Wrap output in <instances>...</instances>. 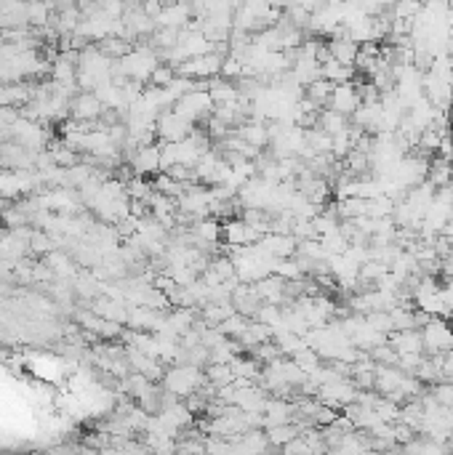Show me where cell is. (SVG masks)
Listing matches in <instances>:
<instances>
[{
    "label": "cell",
    "mask_w": 453,
    "mask_h": 455,
    "mask_svg": "<svg viewBox=\"0 0 453 455\" xmlns=\"http://www.w3.org/2000/svg\"><path fill=\"white\" fill-rule=\"evenodd\" d=\"M203 384H208L205 373L192 367V365H171L163 375V389L171 392L173 397H179V399H187L190 394H195Z\"/></svg>",
    "instance_id": "obj_1"
},
{
    "label": "cell",
    "mask_w": 453,
    "mask_h": 455,
    "mask_svg": "<svg viewBox=\"0 0 453 455\" xmlns=\"http://www.w3.org/2000/svg\"><path fill=\"white\" fill-rule=\"evenodd\" d=\"M155 131H158V136L163 139V144H179V142H187L192 136L195 122L187 120V117H181V115H176L173 110H168V112H161V115H158Z\"/></svg>",
    "instance_id": "obj_2"
},
{
    "label": "cell",
    "mask_w": 453,
    "mask_h": 455,
    "mask_svg": "<svg viewBox=\"0 0 453 455\" xmlns=\"http://www.w3.org/2000/svg\"><path fill=\"white\" fill-rule=\"evenodd\" d=\"M424 352L429 354H451L453 352V328L445 320H429L427 328H422Z\"/></svg>",
    "instance_id": "obj_3"
},
{
    "label": "cell",
    "mask_w": 453,
    "mask_h": 455,
    "mask_svg": "<svg viewBox=\"0 0 453 455\" xmlns=\"http://www.w3.org/2000/svg\"><path fill=\"white\" fill-rule=\"evenodd\" d=\"M173 112L192 122L208 120L213 115V101H211V96H208V91H195V93L181 96V99L173 104Z\"/></svg>",
    "instance_id": "obj_4"
},
{
    "label": "cell",
    "mask_w": 453,
    "mask_h": 455,
    "mask_svg": "<svg viewBox=\"0 0 453 455\" xmlns=\"http://www.w3.org/2000/svg\"><path fill=\"white\" fill-rule=\"evenodd\" d=\"M104 104L96 99V93H78L70 101V115L78 122H96L104 115Z\"/></svg>",
    "instance_id": "obj_5"
},
{
    "label": "cell",
    "mask_w": 453,
    "mask_h": 455,
    "mask_svg": "<svg viewBox=\"0 0 453 455\" xmlns=\"http://www.w3.org/2000/svg\"><path fill=\"white\" fill-rule=\"evenodd\" d=\"M222 234L230 248H251V245H256L262 240V234L256 232V229H251L243 219H232V221L224 224Z\"/></svg>",
    "instance_id": "obj_6"
},
{
    "label": "cell",
    "mask_w": 453,
    "mask_h": 455,
    "mask_svg": "<svg viewBox=\"0 0 453 455\" xmlns=\"http://www.w3.org/2000/svg\"><path fill=\"white\" fill-rule=\"evenodd\" d=\"M331 107L328 110L339 112L344 117H352L357 107H360V96H357V88H355V83H344V85H333V93H331V101H328Z\"/></svg>",
    "instance_id": "obj_7"
},
{
    "label": "cell",
    "mask_w": 453,
    "mask_h": 455,
    "mask_svg": "<svg viewBox=\"0 0 453 455\" xmlns=\"http://www.w3.org/2000/svg\"><path fill=\"white\" fill-rule=\"evenodd\" d=\"M131 171L136 179H141V176H152V173L161 176V147H158V144H152V147H139L131 160Z\"/></svg>",
    "instance_id": "obj_8"
},
{
    "label": "cell",
    "mask_w": 453,
    "mask_h": 455,
    "mask_svg": "<svg viewBox=\"0 0 453 455\" xmlns=\"http://www.w3.org/2000/svg\"><path fill=\"white\" fill-rule=\"evenodd\" d=\"M387 344H390L395 352H397V357H405V354H424L422 330H403V333H390V335H387Z\"/></svg>",
    "instance_id": "obj_9"
},
{
    "label": "cell",
    "mask_w": 453,
    "mask_h": 455,
    "mask_svg": "<svg viewBox=\"0 0 453 455\" xmlns=\"http://www.w3.org/2000/svg\"><path fill=\"white\" fill-rule=\"evenodd\" d=\"M235 136L243 139L245 144H251L253 150H264V147H270V133H267V122H256V120H248L238 125L235 128Z\"/></svg>",
    "instance_id": "obj_10"
},
{
    "label": "cell",
    "mask_w": 453,
    "mask_h": 455,
    "mask_svg": "<svg viewBox=\"0 0 453 455\" xmlns=\"http://www.w3.org/2000/svg\"><path fill=\"white\" fill-rule=\"evenodd\" d=\"M328 53H331V59H336L339 64L355 70V59H357V53H360V46L355 41H350V38H333V41L328 43Z\"/></svg>",
    "instance_id": "obj_11"
},
{
    "label": "cell",
    "mask_w": 453,
    "mask_h": 455,
    "mask_svg": "<svg viewBox=\"0 0 453 455\" xmlns=\"http://www.w3.org/2000/svg\"><path fill=\"white\" fill-rule=\"evenodd\" d=\"M405 375L397 370V367H384V365H376V386L373 392H379L382 397H390L392 392L400 389Z\"/></svg>",
    "instance_id": "obj_12"
},
{
    "label": "cell",
    "mask_w": 453,
    "mask_h": 455,
    "mask_svg": "<svg viewBox=\"0 0 453 455\" xmlns=\"http://www.w3.org/2000/svg\"><path fill=\"white\" fill-rule=\"evenodd\" d=\"M317 128L333 139V136H339V133H344L350 128V117H344V115H339V112H333V110H320V115H317Z\"/></svg>",
    "instance_id": "obj_13"
},
{
    "label": "cell",
    "mask_w": 453,
    "mask_h": 455,
    "mask_svg": "<svg viewBox=\"0 0 453 455\" xmlns=\"http://www.w3.org/2000/svg\"><path fill=\"white\" fill-rule=\"evenodd\" d=\"M208 96H211L213 107L216 104H230V101H238V88L230 80H224V78H213V80H208Z\"/></svg>",
    "instance_id": "obj_14"
},
{
    "label": "cell",
    "mask_w": 453,
    "mask_h": 455,
    "mask_svg": "<svg viewBox=\"0 0 453 455\" xmlns=\"http://www.w3.org/2000/svg\"><path fill=\"white\" fill-rule=\"evenodd\" d=\"M264 434H267L270 447H285L288 442H293L296 436L302 434V432H299V426L296 424H283V426H270V429H264Z\"/></svg>",
    "instance_id": "obj_15"
},
{
    "label": "cell",
    "mask_w": 453,
    "mask_h": 455,
    "mask_svg": "<svg viewBox=\"0 0 453 455\" xmlns=\"http://www.w3.org/2000/svg\"><path fill=\"white\" fill-rule=\"evenodd\" d=\"M275 346L280 349V354L285 357V354H291V357H296L299 352H304L307 349V344H304V338L302 335H293L288 333V330H275Z\"/></svg>",
    "instance_id": "obj_16"
},
{
    "label": "cell",
    "mask_w": 453,
    "mask_h": 455,
    "mask_svg": "<svg viewBox=\"0 0 453 455\" xmlns=\"http://www.w3.org/2000/svg\"><path fill=\"white\" fill-rule=\"evenodd\" d=\"M331 93H333V83L328 80H315L312 85H307L304 88V99H310L320 110L322 104H328L331 101Z\"/></svg>",
    "instance_id": "obj_17"
},
{
    "label": "cell",
    "mask_w": 453,
    "mask_h": 455,
    "mask_svg": "<svg viewBox=\"0 0 453 455\" xmlns=\"http://www.w3.org/2000/svg\"><path fill=\"white\" fill-rule=\"evenodd\" d=\"M203 373H205V381H208L213 389H222V386L235 384V375H232L230 365H208Z\"/></svg>",
    "instance_id": "obj_18"
},
{
    "label": "cell",
    "mask_w": 453,
    "mask_h": 455,
    "mask_svg": "<svg viewBox=\"0 0 453 455\" xmlns=\"http://www.w3.org/2000/svg\"><path fill=\"white\" fill-rule=\"evenodd\" d=\"M253 320H259V323L270 325L272 330H280L283 325V309L280 306H272V303H262V309L256 312V317Z\"/></svg>",
    "instance_id": "obj_19"
},
{
    "label": "cell",
    "mask_w": 453,
    "mask_h": 455,
    "mask_svg": "<svg viewBox=\"0 0 453 455\" xmlns=\"http://www.w3.org/2000/svg\"><path fill=\"white\" fill-rule=\"evenodd\" d=\"M293 362H296V367L302 370V373L312 375L317 367H320V354L312 352V349H304V352H299L296 357H291Z\"/></svg>",
    "instance_id": "obj_20"
},
{
    "label": "cell",
    "mask_w": 453,
    "mask_h": 455,
    "mask_svg": "<svg viewBox=\"0 0 453 455\" xmlns=\"http://www.w3.org/2000/svg\"><path fill=\"white\" fill-rule=\"evenodd\" d=\"M248 323H251V320H245L240 314H232L227 323L219 325V330L224 333V338H240V335L248 330Z\"/></svg>",
    "instance_id": "obj_21"
},
{
    "label": "cell",
    "mask_w": 453,
    "mask_h": 455,
    "mask_svg": "<svg viewBox=\"0 0 453 455\" xmlns=\"http://www.w3.org/2000/svg\"><path fill=\"white\" fill-rule=\"evenodd\" d=\"M373 413L379 415L384 424H397V421H400V404H395V402H390V399L379 397V402H376V407H373Z\"/></svg>",
    "instance_id": "obj_22"
},
{
    "label": "cell",
    "mask_w": 453,
    "mask_h": 455,
    "mask_svg": "<svg viewBox=\"0 0 453 455\" xmlns=\"http://www.w3.org/2000/svg\"><path fill=\"white\" fill-rule=\"evenodd\" d=\"M173 78H176V70H173V67H168V64H158L150 75V83H152V88H168L173 83Z\"/></svg>",
    "instance_id": "obj_23"
},
{
    "label": "cell",
    "mask_w": 453,
    "mask_h": 455,
    "mask_svg": "<svg viewBox=\"0 0 453 455\" xmlns=\"http://www.w3.org/2000/svg\"><path fill=\"white\" fill-rule=\"evenodd\" d=\"M365 323L371 325L376 333H382V335L392 333V317H390V312H371V314H365Z\"/></svg>",
    "instance_id": "obj_24"
},
{
    "label": "cell",
    "mask_w": 453,
    "mask_h": 455,
    "mask_svg": "<svg viewBox=\"0 0 453 455\" xmlns=\"http://www.w3.org/2000/svg\"><path fill=\"white\" fill-rule=\"evenodd\" d=\"M219 78H224V80H232V78H243V64L238 56H227V59L222 61V75Z\"/></svg>",
    "instance_id": "obj_25"
},
{
    "label": "cell",
    "mask_w": 453,
    "mask_h": 455,
    "mask_svg": "<svg viewBox=\"0 0 453 455\" xmlns=\"http://www.w3.org/2000/svg\"><path fill=\"white\" fill-rule=\"evenodd\" d=\"M51 248H54V240H51L46 232H38V229H35V234H32V240H30V251L46 253V251H51Z\"/></svg>",
    "instance_id": "obj_26"
},
{
    "label": "cell",
    "mask_w": 453,
    "mask_h": 455,
    "mask_svg": "<svg viewBox=\"0 0 453 455\" xmlns=\"http://www.w3.org/2000/svg\"><path fill=\"white\" fill-rule=\"evenodd\" d=\"M440 296H443V303H445V309H448V314H453V280L440 288Z\"/></svg>",
    "instance_id": "obj_27"
},
{
    "label": "cell",
    "mask_w": 453,
    "mask_h": 455,
    "mask_svg": "<svg viewBox=\"0 0 453 455\" xmlns=\"http://www.w3.org/2000/svg\"><path fill=\"white\" fill-rule=\"evenodd\" d=\"M9 208H11V202L6 200V197H0V216H3V213L9 211Z\"/></svg>",
    "instance_id": "obj_28"
},
{
    "label": "cell",
    "mask_w": 453,
    "mask_h": 455,
    "mask_svg": "<svg viewBox=\"0 0 453 455\" xmlns=\"http://www.w3.org/2000/svg\"><path fill=\"white\" fill-rule=\"evenodd\" d=\"M400 455H408V453H400Z\"/></svg>",
    "instance_id": "obj_29"
},
{
    "label": "cell",
    "mask_w": 453,
    "mask_h": 455,
    "mask_svg": "<svg viewBox=\"0 0 453 455\" xmlns=\"http://www.w3.org/2000/svg\"><path fill=\"white\" fill-rule=\"evenodd\" d=\"M6 455H11V453H6Z\"/></svg>",
    "instance_id": "obj_30"
}]
</instances>
